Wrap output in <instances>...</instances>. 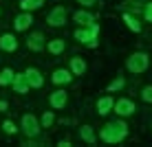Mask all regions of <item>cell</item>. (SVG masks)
I'll return each mask as SVG.
<instances>
[{
	"label": "cell",
	"instance_id": "cell-1",
	"mask_svg": "<svg viewBox=\"0 0 152 147\" xmlns=\"http://www.w3.org/2000/svg\"><path fill=\"white\" fill-rule=\"evenodd\" d=\"M128 136V125L124 121H113V123L104 125L102 132H99V138L108 145H115V143H121V140Z\"/></svg>",
	"mask_w": 152,
	"mask_h": 147
},
{
	"label": "cell",
	"instance_id": "cell-2",
	"mask_svg": "<svg viewBox=\"0 0 152 147\" xmlns=\"http://www.w3.org/2000/svg\"><path fill=\"white\" fill-rule=\"evenodd\" d=\"M126 66H128L130 72H134V75H139V72H145L150 66V59L145 53H134L128 57V62H126Z\"/></svg>",
	"mask_w": 152,
	"mask_h": 147
},
{
	"label": "cell",
	"instance_id": "cell-3",
	"mask_svg": "<svg viewBox=\"0 0 152 147\" xmlns=\"http://www.w3.org/2000/svg\"><path fill=\"white\" fill-rule=\"evenodd\" d=\"M22 132L27 136H38L40 134V123L33 114H24L22 117Z\"/></svg>",
	"mask_w": 152,
	"mask_h": 147
},
{
	"label": "cell",
	"instance_id": "cell-4",
	"mask_svg": "<svg viewBox=\"0 0 152 147\" xmlns=\"http://www.w3.org/2000/svg\"><path fill=\"white\" fill-rule=\"evenodd\" d=\"M46 22H49L51 27H64V24H66V9L64 7H55L53 11L49 13Z\"/></svg>",
	"mask_w": 152,
	"mask_h": 147
},
{
	"label": "cell",
	"instance_id": "cell-5",
	"mask_svg": "<svg viewBox=\"0 0 152 147\" xmlns=\"http://www.w3.org/2000/svg\"><path fill=\"white\" fill-rule=\"evenodd\" d=\"M66 101H69L66 90H55V92H51V97H49V103H51V108H53V110H62L66 106Z\"/></svg>",
	"mask_w": 152,
	"mask_h": 147
},
{
	"label": "cell",
	"instance_id": "cell-6",
	"mask_svg": "<svg viewBox=\"0 0 152 147\" xmlns=\"http://www.w3.org/2000/svg\"><path fill=\"white\" fill-rule=\"evenodd\" d=\"M115 112L119 117H130L134 112V103L130 99H119V101H115Z\"/></svg>",
	"mask_w": 152,
	"mask_h": 147
},
{
	"label": "cell",
	"instance_id": "cell-7",
	"mask_svg": "<svg viewBox=\"0 0 152 147\" xmlns=\"http://www.w3.org/2000/svg\"><path fill=\"white\" fill-rule=\"evenodd\" d=\"M31 22H33V18H31V11H22L18 18L13 20V29H15V31H27V29L31 27Z\"/></svg>",
	"mask_w": 152,
	"mask_h": 147
},
{
	"label": "cell",
	"instance_id": "cell-8",
	"mask_svg": "<svg viewBox=\"0 0 152 147\" xmlns=\"http://www.w3.org/2000/svg\"><path fill=\"white\" fill-rule=\"evenodd\" d=\"M24 72H27V79H29L31 88H42V86H44V77L40 75L38 68H27Z\"/></svg>",
	"mask_w": 152,
	"mask_h": 147
},
{
	"label": "cell",
	"instance_id": "cell-9",
	"mask_svg": "<svg viewBox=\"0 0 152 147\" xmlns=\"http://www.w3.org/2000/svg\"><path fill=\"white\" fill-rule=\"evenodd\" d=\"M27 46L31 51H35V53H40V51L44 49V35L42 33H31L29 40H27Z\"/></svg>",
	"mask_w": 152,
	"mask_h": 147
},
{
	"label": "cell",
	"instance_id": "cell-10",
	"mask_svg": "<svg viewBox=\"0 0 152 147\" xmlns=\"http://www.w3.org/2000/svg\"><path fill=\"white\" fill-rule=\"evenodd\" d=\"M29 79H27V72H22V75H15V79H13V90L18 92V94H24V92H29Z\"/></svg>",
	"mask_w": 152,
	"mask_h": 147
},
{
	"label": "cell",
	"instance_id": "cell-11",
	"mask_svg": "<svg viewBox=\"0 0 152 147\" xmlns=\"http://www.w3.org/2000/svg\"><path fill=\"white\" fill-rule=\"evenodd\" d=\"M0 49L7 51V53H13V51L18 49V40H15L11 33H4L2 38H0Z\"/></svg>",
	"mask_w": 152,
	"mask_h": 147
},
{
	"label": "cell",
	"instance_id": "cell-12",
	"mask_svg": "<svg viewBox=\"0 0 152 147\" xmlns=\"http://www.w3.org/2000/svg\"><path fill=\"white\" fill-rule=\"evenodd\" d=\"M73 20H75L77 24H82V27H91V24L95 22L93 13H88V11H75V15H73Z\"/></svg>",
	"mask_w": 152,
	"mask_h": 147
},
{
	"label": "cell",
	"instance_id": "cell-13",
	"mask_svg": "<svg viewBox=\"0 0 152 147\" xmlns=\"http://www.w3.org/2000/svg\"><path fill=\"white\" fill-rule=\"evenodd\" d=\"M113 108H115V101H113V97H102V99L97 101V112L102 114V117H104V114H108Z\"/></svg>",
	"mask_w": 152,
	"mask_h": 147
},
{
	"label": "cell",
	"instance_id": "cell-14",
	"mask_svg": "<svg viewBox=\"0 0 152 147\" xmlns=\"http://www.w3.org/2000/svg\"><path fill=\"white\" fill-rule=\"evenodd\" d=\"M71 79H73V72L71 70H64V68L55 70L53 77H51V81H53V83H69Z\"/></svg>",
	"mask_w": 152,
	"mask_h": 147
},
{
	"label": "cell",
	"instance_id": "cell-15",
	"mask_svg": "<svg viewBox=\"0 0 152 147\" xmlns=\"http://www.w3.org/2000/svg\"><path fill=\"white\" fill-rule=\"evenodd\" d=\"M71 72L73 75H84L86 72V62L82 57H71Z\"/></svg>",
	"mask_w": 152,
	"mask_h": 147
},
{
	"label": "cell",
	"instance_id": "cell-16",
	"mask_svg": "<svg viewBox=\"0 0 152 147\" xmlns=\"http://www.w3.org/2000/svg\"><path fill=\"white\" fill-rule=\"evenodd\" d=\"M80 136H82V140H86L88 145H95V140H97V136H95L91 125H84V127L80 130Z\"/></svg>",
	"mask_w": 152,
	"mask_h": 147
},
{
	"label": "cell",
	"instance_id": "cell-17",
	"mask_svg": "<svg viewBox=\"0 0 152 147\" xmlns=\"http://www.w3.org/2000/svg\"><path fill=\"white\" fill-rule=\"evenodd\" d=\"M64 46H66V44H64V40H51L46 49H49V53H51V55H60L62 51H64Z\"/></svg>",
	"mask_w": 152,
	"mask_h": 147
},
{
	"label": "cell",
	"instance_id": "cell-18",
	"mask_svg": "<svg viewBox=\"0 0 152 147\" xmlns=\"http://www.w3.org/2000/svg\"><path fill=\"white\" fill-rule=\"evenodd\" d=\"M44 4V0H22L20 2V9L22 11H33V9H40Z\"/></svg>",
	"mask_w": 152,
	"mask_h": 147
},
{
	"label": "cell",
	"instance_id": "cell-19",
	"mask_svg": "<svg viewBox=\"0 0 152 147\" xmlns=\"http://www.w3.org/2000/svg\"><path fill=\"white\" fill-rule=\"evenodd\" d=\"M13 79H15V72L11 68H4L0 72V86H9V83H13Z\"/></svg>",
	"mask_w": 152,
	"mask_h": 147
},
{
	"label": "cell",
	"instance_id": "cell-20",
	"mask_svg": "<svg viewBox=\"0 0 152 147\" xmlns=\"http://www.w3.org/2000/svg\"><path fill=\"white\" fill-rule=\"evenodd\" d=\"M124 22L128 24V29L134 31V33H139V31H141V24L137 22V18H132L130 13H124Z\"/></svg>",
	"mask_w": 152,
	"mask_h": 147
},
{
	"label": "cell",
	"instance_id": "cell-21",
	"mask_svg": "<svg viewBox=\"0 0 152 147\" xmlns=\"http://www.w3.org/2000/svg\"><path fill=\"white\" fill-rule=\"evenodd\" d=\"M124 83H126V81H124V77H117V79H115L110 86H108V92H117V90H121Z\"/></svg>",
	"mask_w": 152,
	"mask_h": 147
},
{
	"label": "cell",
	"instance_id": "cell-22",
	"mask_svg": "<svg viewBox=\"0 0 152 147\" xmlns=\"http://www.w3.org/2000/svg\"><path fill=\"white\" fill-rule=\"evenodd\" d=\"M53 121H55L53 112H44V114H42V127H51V125H53Z\"/></svg>",
	"mask_w": 152,
	"mask_h": 147
},
{
	"label": "cell",
	"instance_id": "cell-23",
	"mask_svg": "<svg viewBox=\"0 0 152 147\" xmlns=\"http://www.w3.org/2000/svg\"><path fill=\"white\" fill-rule=\"evenodd\" d=\"M141 99H143L145 103H152V86H145L143 92H141Z\"/></svg>",
	"mask_w": 152,
	"mask_h": 147
},
{
	"label": "cell",
	"instance_id": "cell-24",
	"mask_svg": "<svg viewBox=\"0 0 152 147\" xmlns=\"http://www.w3.org/2000/svg\"><path fill=\"white\" fill-rule=\"evenodd\" d=\"M2 130H4L7 134H15V132H18V127H15L11 121H4V123H2Z\"/></svg>",
	"mask_w": 152,
	"mask_h": 147
},
{
	"label": "cell",
	"instance_id": "cell-25",
	"mask_svg": "<svg viewBox=\"0 0 152 147\" xmlns=\"http://www.w3.org/2000/svg\"><path fill=\"white\" fill-rule=\"evenodd\" d=\"M143 13H145V20H148V22H152V2L148 4V7H145V11H143Z\"/></svg>",
	"mask_w": 152,
	"mask_h": 147
},
{
	"label": "cell",
	"instance_id": "cell-26",
	"mask_svg": "<svg viewBox=\"0 0 152 147\" xmlns=\"http://www.w3.org/2000/svg\"><path fill=\"white\" fill-rule=\"evenodd\" d=\"M80 4H84V7H93L95 4V0H77Z\"/></svg>",
	"mask_w": 152,
	"mask_h": 147
},
{
	"label": "cell",
	"instance_id": "cell-27",
	"mask_svg": "<svg viewBox=\"0 0 152 147\" xmlns=\"http://www.w3.org/2000/svg\"><path fill=\"white\" fill-rule=\"evenodd\" d=\"M7 108H9V106H7V101H0V110H2V112H4Z\"/></svg>",
	"mask_w": 152,
	"mask_h": 147
}]
</instances>
